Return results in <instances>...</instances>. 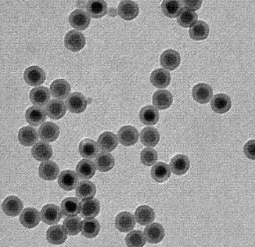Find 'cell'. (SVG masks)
Here are the masks:
<instances>
[{
  "label": "cell",
  "instance_id": "20",
  "mask_svg": "<svg viewBox=\"0 0 255 247\" xmlns=\"http://www.w3.org/2000/svg\"><path fill=\"white\" fill-rule=\"evenodd\" d=\"M50 91L45 86H39L32 89L29 94L30 101L36 107H44L50 100Z\"/></svg>",
  "mask_w": 255,
  "mask_h": 247
},
{
  "label": "cell",
  "instance_id": "38",
  "mask_svg": "<svg viewBox=\"0 0 255 247\" xmlns=\"http://www.w3.org/2000/svg\"><path fill=\"white\" fill-rule=\"evenodd\" d=\"M160 135L158 129L153 127H144L140 133V140L143 145L147 147H155L158 144Z\"/></svg>",
  "mask_w": 255,
  "mask_h": 247
},
{
  "label": "cell",
  "instance_id": "16",
  "mask_svg": "<svg viewBox=\"0 0 255 247\" xmlns=\"http://www.w3.org/2000/svg\"><path fill=\"white\" fill-rule=\"evenodd\" d=\"M144 236L150 244H158L165 238V229L158 223H151L144 229Z\"/></svg>",
  "mask_w": 255,
  "mask_h": 247
},
{
  "label": "cell",
  "instance_id": "48",
  "mask_svg": "<svg viewBox=\"0 0 255 247\" xmlns=\"http://www.w3.org/2000/svg\"><path fill=\"white\" fill-rule=\"evenodd\" d=\"M255 140H250L248 141L244 146L245 155L250 158L252 160L255 159Z\"/></svg>",
  "mask_w": 255,
  "mask_h": 247
},
{
  "label": "cell",
  "instance_id": "11",
  "mask_svg": "<svg viewBox=\"0 0 255 247\" xmlns=\"http://www.w3.org/2000/svg\"><path fill=\"white\" fill-rule=\"evenodd\" d=\"M79 178L78 173L74 171L65 170L60 172V175L58 177V185L65 191H72L78 186Z\"/></svg>",
  "mask_w": 255,
  "mask_h": 247
},
{
  "label": "cell",
  "instance_id": "26",
  "mask_svg": "<svg viewBox=\"0 0 255 247\" xmlns=\"http://www.w3.org/2000/svg\"><path fill=\"white\" fill-rule=\"evenodd\" d=\"M31 153L34 159L38 161H48L52 157L53 150L49 143L41 141L34 144L31 150Z\"/></svg>",
  "mask_w": 255,
  "mask_h": 247
},
{
  "label": "cell",
  "instance_id": "4",
  "mask_svg": "<svg viewBox=\"0 0 255 247\" xmlns=\"http://www.w3.org/2000/svg\"><path fill=\"white\" fill-rule=\"evenodd\" d=\"M192 95L196 102L200 104H207L213 97V89L208 84L200 83L193 87Z\"/></svg>",
  "mask_w": 255,
  "mask_h": 247
},
{
  "label": "cell",
  "instance_id": "37",
  "mask_svg": "<svg viewBox=\"0 0 255 247\" xmlns=\"http://www.w3.org/2000/svg\"><path fill=\"white\" fill-rule=\"evenodd\" d=\"M135 221L142 226L150 225L155 220V212L153 209L146 205L139 206L135 212Z\"/></svg>",
  "mask_w": 255,
  "mask_h": 247
},
{
  "label": "cell",
  "instance_id": "44",
  "mask_svg": "<svg viewBox=\"0 0 255 247\" xmlns=\"http://www.w3.org/2000/svg\"><path fill=\"white\" fill-rule=\"evenodd\" d=\"M125 242L128 247H143L146 243V238L141 231H131L125 238Z\"/></svg>",
  "mask_w": 255,
  "mask_h": 247
},
{
  "label": "cell",
  "instance_id": "49",
  "mask_svg": "<svg viewBox=\"0 0 255 247\" xmlns=\"http://www.w3.org/2000/svg\"><path fill=\"white\" fill-rule=\"evenodd\" d=\"M108 14L110 17H117L118 15V10L115 7L109 8L108 10Z\"/></svg>",
  "mask_w": 255,
  "mask_h": 247
},
{
  "label": "cell",
  "instance_id": "13",
  "mask_svg": "<svg viewBox=\"0 0 255 247\" xmlns=\"http://www.w3.org/2000/svg\"><path fill=\"white\" fill-rule=\"evenodd\" d=\"M101 211V203L98 199L83 200L80 202L79 213L83 218H94L97 217Z\"/></svg>",
  "mask_w": 255,
  "mask_h": 247
},
{
  "label": "cell",
  "instance_id": "10",
  "mask_svg": "<svg viewBox=\"0 0 255 247\" xmlns=\"http://www.w3.org/2000/svg\"><path fill=\"white\" fill-rule=\"evenodd\" d=\"M39 137L41 141L47 142H55L60 134L59 127L54 123H44L39 127Z\"/></svg>",
  "mask_w": 255,
  "mask_h": 247
},
{
  "label": "cell",
  "instance_id": "18",
  "mask_svg": "<svg viewBox=\"0 0 255 247\" xmlns=\"http://www.w3.org/2000/svg\"><path fill=\"white\" fill-rule=\"evenodd\" d=\"M117 230L121 232H131L135 225V217L129 212L124 211L117 215L115 220Z\"/></svg>",
  "mask_w": 255,
  "mask_h": 247
},
{
  "label": "cell",
  "instance_id": "45",
  "mask_svg": "<svg viewBox=\"0 0 255 247\" xmlns=\"http://www.w3.org/2000/svg\"><path fill=\"white\" fill-rule=\"evenodd\" d=\"M198 19V14L194 11L184 8L180 15L177 17V22L181 27H191Z\"/></svg>",
  "mask_w": 255,
  "mask_h": 247
},
{
  "label": "cell",
  "instance_id": "12",
  "mask_svg": "<svg viewBox=\"0 0 255 247\" xmlns=\"http://www.w3.org/2000/svg\"><path fill=\"white\" fill-rule=\"evenodd\" d=\"M2 210L8 217H17L22 212L23 202L19 197L11 195L4 199L2 204Z\"/></svg>",
  "mask_w": 255,
  "mask_h": 247
},
{
  "label": "cell",
  "instance_id": "5",
  "mask_svg": "<svg viewBox=\"0 0 255 247\" xmlns=\"http://www.w3.org/2000/svg\"><path fill=\"white\" fill-rule=\"evenodd\" d=\"M117 137L124 146H133L138 141L139 133L133 126H124L119 129Z\"/></svg>",
  "mask_w": 255,
  "mask_h": 247
},
{
  "label": "cell",
  "instance_id": "25",
  "mask_svg": "<svg viewBox=\"0 0 255 247\" xmlns=\"http://www.w3.org/2000/svg\"><path fill=\"white\" fill-rule=\"evenodd\" d=\"M86 7L93 19H101L108 13V4L104 0H90L87 2Z\"/></svg>",
  "mask_w": 255,
  "mask_h": 247
},
{
  "label": "cell",
  "instance_id": "42",
  "mask_svg": "<svg viewBox=\"0 0 255 247\" xmlns=\"http://www.w3.org/2000/svg\"><path fill=\"white\" fill-rule=\"evenodd\" d=\"M116 164L115 157L109 152H101L95 159V165L100 172H107L112 170Z\"/></svg>",
  "mask_w": 255,
  "mask_h": 247
},
{
  "label": "cell",
  "instance_id": "1",
  "mask_svg": "<svg viewBox=\"0 0 255 247\" xmlns=\"http://www.w3.org/2000/svg\"><path fill=\"white\" fill-rule=\"evenodd\" d=\"M86 43L87 41L85 35L79 31H69L64 37V45L72 52H79L84 49Z\"/></svg>",
  "mask_w": 255,
  "mask_h": 247
},
{
  "label": "cell",
  "instance_id": "29",
  "mask_svg": "<svg viewBox=\"0 0 255 247\" xmlns=\"http://www.w3.org/2000/svg\"><path fill=\"white\" fill-rule=\"evenodd\" d=\"M139 119L144 125L152 126L158 124L159 121V113L154 106H145L140 110Z\"/></svg>",
  "mask_w": 255,
  "mask_h": 247
},
{
  "label": "cell",
  "instance_id": "28",
  "mask_svg": "<svg viewBox=\"0 0 255 247\" xmlns=\"http://www.w3.org/2000/svg\"><path fill=\"white\" fill-rule=\"evenodd\" d=\"M97 167L93 160L91 159H82L79 162L76 166V172L78 173L79 178L83 180H90L95 175Z\"/></svg>",
  "mask_w": 255,
  "mask_h": 247
},
{
  "label": "cell",
  "instance_id": "46",
  "mask_svg": "<svg viewBox=\"0 0 255 247\" xmlns=\"http://www.w3.org/2000/svg\"><path fill=\"white\" fill-rule=\"evenodd\" d=\"M158 152L152 148H145L140 154V159L143 165L145 166H151L158 161Z\"/></svg>",
  "mask_w": 255,
  "mask_h": 247
},
{
  "label": "cell",
  "instance_id": "17",
  "mask_svg": "<svg viewBox=\"0 0 255 247\" xmlns=\"http://www.w3.org/2000/svg\"><path fill=\"white\" fill-rule=\"evenodd\" d=\"M173 96L169 91L160 89L156 91L152 96V103L157 109L165 110L173 104Z\"/></svg>",
  "mask_w": 255,
  "mask_h": 247
},
{
  "label": "cell",
  "instance_id": "31",
  "mask_svg": "<svg viewBox=\"0 0 255 247\" xmlns=\"http://www.w3.org/2000/svg\"><path fill=\"white\" fill-rule=\"evenodd\" d=\"M46 119H47V116H46L45 111L39 107H36V106L30 107L26 110V123L31 126L38 127L41 124H44Z\"/></svg>",
  "mask_w": 255,
  "mask_h": 247
},
{
  "label": "cell",
  "instance_id": "3",
  "mask_svg": "<svg viewBox=\"0 0 255 247\" xmlns=\"http://www.w3.org/2000/svg\"><path fill=\"white\" fill-rule=\"evenodd\" d=\"M87 105V99L80 93H72L66 100L68 110L73 114H81L86 111Z\"/></svg>",
  "mask_w": 255,
  "mask_h": 247
},
{
  "label": "cell",
  "instance_id": "6",
  "mask_svg": "<svg viewBox=\"0 0 255 247\" xmlns=\"http://www.w3.org/2000/svg\"><path fill=\"white\" fill-rule=\"evenodd\" d=\"M63 217L60 208L55 204H47L41 210V220L46 225H56Z\"/></svg>",
  "mask_w": 255,
  "mask_h": 247
},
{
  "label": "cell",
  "instance_id": "40",
  "mask_svg": "<svg viewBox=\"0 0 255 247\" xmlns=\"http://www.w3.org/2000/svg\"><path fill=\"white\" fill-rule=\"evenodd\" d=\"M61 210L64 217H74L79 213L80 202L79 198L68 197L61 203Z\"/></svg>",
  "mask_w": 255,
  "mask_h": 247
},
{
  "label": "cell",
  "instance_id": "15",
  "mask_svg": "<svg viewBox=\"0 0 255 247\" xmlns=\"http://www.w3.org/2000/svg\"><path fill=\"white\" fill-rule=\"evenodd\" d=\"M180 55L176 50L167 49L162 53L160 56V64L167 71H174L180 64Z\"/></svg>",
  "mask_w": 255,
  "mask_h": 247
},
{
  "label": "cell",
  "instance_id": "32",
  "mask_svg": "<svg viewBox=\"0 0 255 247\" xmlns=\"http://www.w3.org/2000/svg\"><path fill=\"white\" fill-rule=\"evenodd\" d=\"M150 175L156 182L163 183L167 181L171 177V168L164 162H158L152 166Z\"/></svg>",
  "mask_w": 255,
  "mask_h": 247
},
{
  "label": "cell",
  "instance_id": "21",
  "mask_svg": "<svg viewBox=\"0 0 255 247\" xmlns=\"http://www.w3.org/2000/svg\"><path fill=\"white\" fill-rule=\"evenodd\" d=\"M169 166L175 175H183L189 170L190 160L186 155L178 154L171 159Z\"/></svg>",
  "mask_w": 255,
  "mask_h": 247
},
{
  "label": "cell",
  "instance_id": "9",
  "mask_svg": "<svg viewBox=\"0 0 255 247\" xmlns=\"http://www.w3.org/2000/svg\"><path fill=\"white\" fill-rule=\"evenodd\" d=\"M41 213L34 208H26L22 210L19 216V222L25 228L33 229L36 227L41 221Z\"/></svg>",
  "mask_w": 255,
  "mask_h": 247
},
{
  "label": "cell",
  "instance_id": "24",
  "mask_svg": "<svg viewBox=\"0 0 255 247\" xmlns=\"http://www.w3.org/2000/svg\"><path fill=\"white\" fill-rule=\"evenodd\" d=\"M118 137L113 132L107 131L102 133L98 138L97 144L99 148L106 152H111L117 149L118 145Z\"/></svg>",
  "mask_w": 255,
  "mask_h": 247
},
{
  "label": "cell",
  "instance_id": "33",
  "mask_svg": "<svg viewBox=\"0 0 255 247\" xmlns=\"http://www.w3.org/2000/svg\"><path fill=\"white\" fill-rule=\"evenodd\" d=\"M150 82L159 89L166 88L171 83V74L164 69H156L150 74Z\"/></svg>",
  "mask_w": 255,
  "mask_h": 247
},
{
  "label": "cell",
  "instance_id": "27",
  "mask_svg": "<svg viewBox=\"0 0 255 247\" xmlns=\"http://www.w3.org/2000/svg\"><path fill=\"white\" fill-rule=\"evenodd\" d=\"M71 85L65 79H56L50 86V93L57 100H64L71 93Z\"/></svg>",
  "mask_w": 255,
  "mask_h": 247
},
{
  "label": "cell",
  "instance_id": "30",
  "mask_svg": "<svg viewBox=\"0 0 255 247\" xmlns=\"http://www.w3.org/2000/svg\"><path fill=\"white\" fill-rule=\"evenodd\" d=\"M18 138L21 145L29 147L33 146L37 142L39 135L35 128L30 126H26L19 129Z\"/></svg>",
  "mask_w": 255,
  "mask_h": 247
},
{
  "label": "cell",
  "instance_id": "35",
  "mask_svg": "<svg viewBox=\"0 0 255 247\" xmlns=\"http://www.w3.org/2000/svg\"><path fill=\"white\" fill-rule=\"evenodd\" d=\"M96 194V187L90 180H82L76 187V195L79 200L93 199Z\"/></svg>",
  "mask_w": 255,
  "mask_h": 247
},
{
  "label": "cell",
  "instance_id": "50",
  "mask_svg": "<svg viewBox=\"0 0 255 247\" xmlns=\"http://www.w3.org/2000/svg\"><path fill=\"white\" fill-rule=\"evenodd\" d=\"M87 103H88V104H91V103L93 102V99H92V98H88V99H87Z\"/></svg>",
  "mask_w": 255,
  "mask_h": 247
},
{
  "label": "cell",
  "instance_id": "34",
  "mask_svg": "<svg viewBox=\"0 0 255 247\" xmlns=\"http://www.w3.org/2000/svg\"><path fill=\"white\" fill-rule=\"evenodd\" d=\"M99 146L97 142L90 138H86L82 140L79 143V151L81 157L92 159L97 156L99 153Z\"/></svg>",
  "mask_w": 255,
  "mask_h": 247
},
{
  "label": "cell",
  "instance_id": "39",
  "mask_svg": "<svg viewBox=\"0 0 255 247\" xmlns=\"http://www.w3.org/2000/svg\"><path fill=\"white\" fill-rule=\"evenodd\" d=\"M162 11L165 16L174 19L180 15L183 11V6L181 1L178 0H165L161 4Z\"/></svg>",
  "mask_w": 255,
  "mask_h": 247
},
{
  "label": "cell",
  "instance_id": "7",
  "mask_svg": "<svg viewBox=\"0 0 255 247\" xmlns=\"http://www.w3.org/2000/svg\"><path fill=\"white\" fill-rule=\"evenodd\" d=\"M69 22L78 30H86L90 25V16L87 11L81 9H77L72 11L69 16Z\"/></svg>",
  "mask_w": 255,
  "mask_h": 247
},
{
  "label": "cell",
  "instance_id": "14",
  "mask_svg": "<svg viewBox=\"0 0 255 247\" xmlns=\"http://www.w3.org/2000/svg\"><path fill=\"white\" fill-rule=\"evenodd\" d=\"M38 172L39 176L41 177L42 180L47 181L56 180L57 177L60 175L59 166L54 161L42 162L39 166Z\"/></svg>",
  "mask_w": 255,
  "mask_h": 247
},
{
  "label": "cell",
  "instance_id": "19",
  "mask_svg": "<svg viewBox=\"0 0 255 247\" xmlns=\"http://www.w3.org/2000/svg\"><path fill=\"white\" fill-rule=\"evenodd\" d=\"M46 114L52 120H59L66 114V105L61 100H51L46 105Z\"/></svg>",
  "mask_w": 255,
  "mask_h": 247
},
{
  "label": "cell",
  "instance_id": "23",
  "mask_svg": "<svg viewBox=\"0 0 255 247\" xmlns=\"http://www.w3.org/2000/svg\"><path fill=\"white\" fill-rule=\"evenodd\" d=\"M211 109L217 114H225L232 109L231 98L224 94H218L211 99Z\"/></svg>",
  "mask_w": 255,
  "mask_h": 247
},
{
  "label": "cell",
  "instance_id": "2",
  "mask_svg": "<svg viewBox=\"0 0 255 247\" xmlns=\"http://www.w3.org/2000/svg\"><path fill=\"white\" fill-rule=\"evenodd\" d=\"M24 79L27 85L37 87L45 82V71L39 66H30L26 68L24 72Z\"/></svg>",
  "mask_w": 255,
  "mask_h": 247
},
{
  "label": "cell",
  "instance_id": "41",
  "mask_svg": "<svg viewBox=\"0 0 255 247\" xmlns=\"http://www.w3.org/2000/svg\"><path fill=\"white\" fill-rule=\"evenodd\" d=\"M101 231V225L100 223L94 218H85L82 221V233L83 237H86L87 239H94L98 236Z\"/></svg>",
  "mask_w": 255,
  "mask_h": 247
},
{
  "label": "cell",
  "instance_id": "47",
  "mask_svg": "<svg viewBox=\"0 0 255 247\" xmlns=\"http://www.w3.org/2000/svg\"><path fill=\"white\" fill-rule=\"evenodd\" d=\"M181 4L185 9L195 11L196 10H199L203 4V1H201V0H195V1L184 0V1H181Z\"/></svg>",
  "mask_w": 255,
  "mask_h": 247
},
{
  "label": "cell",
  "instance_id": "8",
  "mask_svg": "<svg viewBox=\"0 0 255 247\" xmlns=\"http://www.w3.org/2000/svg\"><path fill=\"white\" fill-rule=\"evenodd\" d=\"M117 10L118 14L124 20H133L139 13L138 4L131 0H124L120 2Z\"/></svg>",
  "mask_w": 255,
  "mask_h": 247
},
{
  "label": "cell",
  "instance_id": "22",
  "mask_svg": "<svg viewBox=\"0 0 255 247\" xmlns=\"http://www.w3.org/2000/svg\"><path fill=\"white\" fill-rule=\"evenodd\" d=\"M46 238L49 243L54 246H60L67 240V232L63 225H57L48 229Z\"/></svg>",
  "mask_w": 255,
  "mask_h": 247
},
{
  "label": "cell",
  "instance_id": "43",
  "mask_svg": "<svg viewBox=\"0 0 255 247\" xmlns=\"http://www.w3.org/2000/svg\"><path fill=\"white\" fill-rule=\"evenodd\" d=\"M63 226L70 236H76L82 230L81 218L77 216L67 217V218L64 220Z\"/></svg>",
  "mask_w": 255,
  "mask_h": 247
},
{
  "label": "cell",
  "instance_id": "36",
  "mask_svg": "<svg viewBox=\"0 0 255 247\" xmlns=\"http://www.w3.org/2000/svg\"><path fill=\"white\" fill-rule=\"evenodd\" d=\"M210 34V26L205 21L198 20L190 27L189 36L195 41L205 40Z\"/></svg>",
  "mask_w": 255,
  "mask_h": 247
}]
</instances>
